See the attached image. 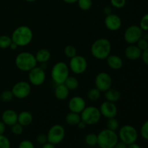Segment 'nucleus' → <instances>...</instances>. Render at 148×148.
Returning a JSON list of instances; mask_svg holds the SVG:
<instances>
[{"label":"nucleus","mask_w":148,"mask_h":148,"mask_svg":"<svg viewBox=\"0 0 148 148\" xmlns=\"http://www.w3.org/2000/svg\"><path fill=\"white\" fill-rule=\"evenodd\" d=\"M90 51L94 58L99 60L106 59L111 54V42L105 38L97 39L93 42L90 48Z\"/></svg>","instance_id":"f257e3e1"},{"label":"nucleus","mask_w":148,"mask_h":148,"mask_svg":"<svg viewBox=\"0 0 148 148\" xmlns=\"http://www.w3.org/2000/svg\"><path fill=\"white\" fill-rule=\"evenodd\" d=\"M12 40L17 46H26L31 43L33 38V33L30 27L21 25L17 27L12 34Z\"/></svg>","instance_id":"f03ea898"},{"label":"nucleus","mask_w":148,"mask_h":148,"mask_svg":"<svg viewBox=\"0 0 148 148\" xmlns=\"http://www.w3.org/2000/svg\"><path fill=\"white\" fill-rule=\"evenodd\" d=\"M36 56L30 52H20L15 58V65L23 72H29L37 66Z\"/></svg>","instance_id":"7ed1b4c3"},{"label":"nucleus","mask_w":148,"mask_h":148,"mask_svg":"<svg viewBox=\"0 0 148 148\" xmlns=\"http://www.w3.org/2000/svg\"><path fill=\"white\" fill-rule=\"evenodd\" d=\"M97 145L100 148H114L119 140L116 132L107 128L101 130L97 134Z\"/></svg>","instance_id":"20e7f679"},{"label":"nucleus","mask_w":148,"mask_h":148,"mask_svg":"<svg viewBox=\"0 0 148 148\" xmlns=\"http://www.w3.org/2000/svg\"><path fill=\"white\" fill-rule=\"evenodd\" d=\"M51 75L52 79L56 85L63 84L69 76V66L65 62H57L52 67Z\"/></svg>","instance_id":"39448f33"},{"label":"nucleus","mask_w":148,"mask_h":148,"mask_svg":"<svg viewBox=\"0 0 148 148\" xmlns=\"http://www.w3.org/2000/svg\"><path fill=\"white\" fill-rule=\"evenodd\" d=\"M81 120L83 121L87 125H94L99 122L101 117V114L99 108L91 106H86L80 113Z\"/></svg>","instance_id":"423d86ee"},{"label":"nucleus","mask_w":148,"mask_h":148,"mask_svg":"<svg viewBox=\"0 0 148 148\" xmlns=\"http://www.w3.org/2000/svg\"><path fill=\"white\" fill-rule=\"evenodd\" d=\"M120 141L128 145L136 143L138 138V132L137 130L132 125H124L119 129L118 133Z\"/></svg>","instance_id":"0eeeda50"},{"label":"nucleus","mask_w":148,"mask_h":148,"mask_svg":"<svg viewBox=\"0 0 148 148\" xmlns=\"http://www.w3.org/2000/svg\"><path fill=\"white\" fill-rule=\"evenodd\" d=\"M48 142L53 145H59L65 137V130L60 124H54L47 132Z\"/></svg>","instance_id":"6e6552de"},{"label":"nucleus","mask_w":148,"mask_h":148,"mask_svg":"<svg viewBox=\"0 0 148 148\" xmlns=\"http://www.w3.org/2000/svg\"><path fill=\"white\" fill-rule=\"evenodd\" d=\"M87 67H88V62L84 56L76 55L70 59L69 68L74 74L81 75L86 71Z\"/></svg>","instance_id":"1a4fd4ad"},{"label":"nucleus","mask_w":148,"mask_h":148,"mask_svg":"<svg viewBox=\"0 0 148 148\" xmlns=\"http://www.w3.org/2000/svg\"><path fill=\"white\" fill-rule=\"evenodd\" d=\"M14 97L18 99H25L27 98L31 92V85L25 81H20L13 85L12 88Z\"/></svg>","instance_id":"9d476101"},{"label":"nucleus","mask_w":148,"mask_h":148,"mask_svg":"<svg viewBox=\"0 0 148 148\" xmlns=\"http://www.w3.org/2000/svg\"><path fill=\"white\" fill-rule=\"evenodd\" d=\"M143 33V30L140 28V26L133 25L126 29L124 34V38L129 44H134L141 38Z\"/></svg>","instance_id":"9b49d317"},{"label":"nucleus","mask_w":148,"mask_h":148,"mask_svg":"<svg viewBox=\"0 0 148 148\" xmlns=\"http://www.w3.org/2000/svg\"><path fill=\"white\" fill-rule=\"evenodd\" d=\"M95 85L101 92H105L112 86V78L106 72H100L95 76Z\"/></svg>","instance_id":"f8f14e48"},{"label":"nucleus","mask_w":148,"mask_h":148,"mask_svg":"<svg viewBox=\"0 0 148 148\" xmlns=\"http://www.w3.org/2000/svg\"><path fill=\"white\" fill-rule=\"evenodd\" d=\"M28 79L30 83L34 86H40L43 85L46 80L45 70L36 66V67L29 71Z\"/></svg>","instance_id":"ddd939ff"},{"label":"nucleus","mask_w":148,"mask_h":148,"mask_svg":"<svg viewBox=\"0 0 148 148\" xmlns=\"http://www.w3.org/2000/svg\"><path fill=\"white\" fill-rule=\"evenodd\" d=\"M100 112L101 116L106 119L114 118L118 114V108L116 106L115 103L110 102V101H104L100 106Z\"/></svg>","instance_id":"4468645a"},{"label":"nucleus","mask_w":148,"mask_h":148,"mask_svg":"<svg viewBox=\"0 0 148 148\" xmlns=\"http://www.w3.org/2000/svg\"><path fill=\"white\" fill-rule=\"evenodd\" d=\"M104 23L106 28L111 31H116L119 30L122 25L121 19L120 18L119 16L112 13L106 15Z\"/></svg>","instance_id":"2eb2a0df"},{"label":"nucleus","mask_w":148,"mask_h":148,"mask_svg":"<svg viewBox=\"0 0 148 148\" xmlns=\"http://www.w3.org/2000/svg\"><path fill=\"white\" fill-rule=\"evenodd\" d=\"M85 107H86V103L85 99L80 96L72 97L68 103V108L69 111L79 114Z\"/></svg>","instance_id":"dca6fc26"},{"label":"nucleus","mask_w":148,"mask_h":148,"mask_svg":"<svg viewBox=\"0 0 148 148\" xmlns=\"http://www.w3.org/2000/svg\"><path fill=\"white\" fill-rule=\"evenodd\" d=\"M18 114L12 109H7L2 113L1 121L6 124V126H12L17 122Z\"/></svg>","instance_id":"f3484780"},{"label":"nucleus","mask_w":148,"mask_h":148,"mask_svg":"<svg viewBox=\"0 0 148 148\" xmlns=\"http://www.w3.org/2000/svg\"><path fill=\"white\" fill-rule=\"evenodd\" d=\"M142 51L138 46L134 44H130L127 46L124 51V55L126 57L130 60H136L141 57Z\"/></svg>","instance_id":"a211bd4d"},{"label":"nucleus","mask_w":148,"mask_h":148,"mask_svg":"<svg viewBox=\"0 0 148 148\" xmlns=\"http://www.w3.org/2000/svg\"><path fill=\"white\" fill-rule=\"evenodd\" d=\"M107 64L111 69L119 70L123 66V60L117 55H111L107 57Z\"/></svg>","instance_id":"6ab92c4d"},{"label":"nucleus","mask_w":148,"mask_h":148,"mask_svg":"<svg viewBox=\"0 0 148 148\" xmlns=\"http://www.w3.org/2000/svg\"><path fill=\"white\" fill-rule=\"evenodd\" d=\"M33 121V116L29 111H24L20 112L17 116V122L21 124L23 127L30 125Z\"/></svg>","instance_id":"aec40b11"},{"label":"nucleus","mask_w":148,"mask_h":148,"mask_svg":"<svg viewBox=\"0 0 148 148\" xmlns=\"http://www.w3.org/2000/svg\"><path fill=\"white\" fill-rule=\"evenodd\" d=\"M69 90L66 87L64 84H59L57 85L54 90V95L58 100L64 101L69 97Z\"/></svg>","instance_id":"412c9836"},{"label":"nucleus","mask_w":148,"mask_h":148,"mask_svg":"<svg viewBox=\"0 0 148 148\" xmlns=\"http://www.w3.org/2000/svg\"><path fill=\"white\" fill-rule=\"evenodd\" d=\"M35 56L38 63H47L50 60L51 54L49 49H40L36 52Z\"/></svg>","instance_id":"4be33fe9"},{"label":"nucleus","mask_w":148,"mask_h":148,"mask_svg":"<svg viewBox=\"0 0 148 148\" xmlns=\"http://www.w3.org/2000/svg\"><path fill=\"white\" fill-rule=\"evenodd\" d=\"M105 98L106 101L112 103H116L119 101L121 98V93L116 89L110 88L105 92Z\"/></svg>","instance_id":"5701e85b"},{"label":"nucleus","mask_w":148,"mask_h":148,"mask_svg":"<svg viewBox=\"0 0 148 148\" xmlns=\"http://www.w3.org/2000/svg\"><path fill=\"white\" fill-rule=\"evenodd\" d=\"M65 121L66 124L70 126H77L78 123L81 121L80 114L75 112H70L66 114L65 117Z\"/></svg>","instance_id":"b1692460"},{"label":"nucleus","mask_w":148,"mask_h":148,"mask_svg":"<svg viewBox=\"0 0 148 148\" xmlns=\"http://www.w3.org/2000/svg\"><path fill=\"white\" fill-rule=\"evenodd\" d=\"M64 84L66 85V87L69 90H75L79 86V81L75 77L69 76L66 78Z\"/></svg>","instance_id":"393cba45"},{"label":"nucleus","mask_w":148,"mask_h":148,"mask_svg":"<svg viewBox=\"0 0 148 148\" xmlns=\"http://www.w3.org/2000/svg\"><path fill=\"white\" fill-rule=\"evenodd\" d=\"M101 91L96 88H91L88 90V94H87V96L88 98L90 101H95L97 100H98L101 97Z\"/></svg>","instance_id":"a878e982"},{"label":"nucleus","mask_w":148,"mask_h":148,"mask_svg":"<svg viewBox=\"0 0 148 148\" xmlns=\"http://www.w3.org/2000/svg\"><path fill=\"white\" fill-rule=\"evenodd\" d=\"M106 128L114 132H116L119 129V123L116 117L108 119V121H106Z\"/></svg>","instance_id":"bb28decb"},{"label":"nucleus","mask_w":148,"mask_h":148,"mask_svg":"<svg viewBox=\"0 0 148 148\" xmlns=\"http://www.w3.org/2000/svg\"><path fill=\"white\" fill-rule=\"evenodd\" d=\"M85 141L88 146H90V147L95 146L97 145V142H98L97 134L95 133H89L85 136Z\"/></svg>","instance_id":"cd10ccee"},{"label":"nucleus","mask_w":148,"mask_h":148,"mask_svg":"<svg viewBox=\"0 0 148 148\" xmlns=\"http://www.w3.org/2000/svg\"><path fill=\"white\" fill-rule=\"evenodd\" d=\"M12 42V38L7 35L0 36V49H7L10 47V44Z\"/></svg>","instance_id":"c85d7f7f"},{"label":"nucleus","mask_w":148,"mask_h":148,"mask_svg":"<svg viewBox=\"0 0 148 148\" xmlns=\"http://www.w3.org/2000/svg\"><path fill=\"white\" fill-rule=\"evenodd\" d=\"M78 7L83 11H88L92 5V0H78Z\"/></svg>","instance_id":"c756f323"},{"label":"nucleus","mask_w":148,"mask_h":148,"mask_svg":"<svg viewBox=\"0 0 148 148\" xmlns=\"http://www.w3.org/2000/svg\"><path fill=\"white\" fill-rule=\"evenodd\" d=\"M64 52L65 56L67 58H69V59L74 57L77 55L76 48L72 46V45H67V46H65Z\"/></svg>","instance_id":"7c9ffc66"},{"label":"nucleus","mask_w":148,"mask_h":148,"mask_svg":"<svg viewBox=\"0 0 148 148\" xmlns=\"http://www.w3.org/2000/svg\"><path fill=\"white\" fill-rule=\"evenodd\" d=\"M13 98H14V95H13L12 90H4L0 95V99L3 101V102L8 103L10 101H11L13 99Z\"/></svg>","instance_id":"2f4dec72"},{"label":"nucleus","mask_w":148,"mask_h":148,"mask_svg":"<svg viewBox=\"0 0 148 148\" xmlns=\"http://www.w3.org/2000/svg\"><path fill=\"white\" fill-rule=\"evenodd\" d=\"M11 131L14 135H20L23 132V127L18 122H17L13 124L12 126H11Z\"/></svg>","instance_id":"473e14b6"},{"label":"nucleus","mask_w":148,"mask_h":148,"mask_svg":"<svg viewBox=\"0 0 148 148\" xmlns=\"http://www.w3.org/2000/svg\"><path fill=\"white\" fill-rule=\"evenodd\" d=\"M11 143L10 140L4 134H0V148H10Z\"/></svg>","instance_id":"72a5a7b5"},{"label":"nucleus","mask_w":148,"mask_h":148,"mask_svg":"<svg viewBox=\"0 0 148 148\" xmlns=\"http://www.w3.org/2000/svg\"><path fill=\"white\" fill-rule=\"evenodd\" d=\"M140 134L143 139L148 140V120L142 125L140 129Z\"/></svg>","instance_id":"f704fd0d"},{"label":"nucleus","mask_w":148,"mask_h":148,"mask_svg":"<svg viewBox=\"0 0 148 148\" xmlns=\"http://www.w3.org/2000/svg\"><path fill=\"white\" fill-rule=\"evenodd\" d=\"M139 26L144 31H148V13L142 17Z\"/></svg>","instance_id":"c9c22d12"},{"label":"nucleus","mask_w":148,"mask_h":148,"mask_svg":"<svg viewBox=\"0 0 148 148\" xmlns=\"http://www.w3.org/2000/svg\"><path fill=\"white\" fill-rule=\"evenodd\" d=\"M126 0H111V5L117 9L123 8L126 5Z\"/></svg>","instance_id":"e433bc0d"},{"label":"nucleus","mask_w":148,"mask_h":148,"mask_svg":"<svg viewBox=\"0 0 148 148\" xmlns=\"http://www.w3.org/2000/svg\"><path fill=\"white\" fill-rule=\"evenodd\" d=\"M137 46H138V48L142 51L146 50L148 48V40L143 38H141L137 41Z\"/></svg>","instance_id":"4c0bfd02"},{"label":"nucleus","mask_w":148,"mask_h":148,"mask_svg":"<svg viewBox=\"0 0 148 148\" xmlns=\"http://www.w3.org/2000/svg\"><path fill=\"white\" fill-rule=\"evenodd\" d=\"M18 148H35V146L30 140H24L20 142Z\"/></svg>","instance_id":"58836bf2"},{"label":"nucleus","mask_w":148,"mask_h":148,"mask_svg":"<svg viewBox=\"0 0 148 148\" xmlns=\"http://www.w3.org/2000/svg\"><path fill=\"white\" fill-rule=\"evenodd\" d=\"M36 142H37L38 144L39 145H43L46 144V143H48V139H47V135L44 134H40L36 137Z\"/></svg>","instance_id":"ea45409f"},{"label":"nucleus","mask_w":148,"mask_h":148,"mask_svg":"<svg viewBox=\"0 0 148 148\" xmlns=\"http://www.w3.org/2000/svg\"><path fill=\"white\" fill-rule=\"evenodd\" d=\"M141 57L143 59V61L144 62V63L145 64L148 65V48L146 50L143 51V53H142Z\"/></svg>","instance_id":"a19ab883"},{"label":"nucleus","mask_w":148,"mask_h":148,"mask_svg":"<svg viewBox=\"0 0 148 148\" xmlns=\"http://www.w3.org/2000/svg\"><path fill=\"white\" fill-rule=\"evenodd\" d=\"M6 130V124L2 121H0V134H4Z\"/></svg>","instance_id":"79ce46f5"},{"label":"nucleus","mask_w":148,"mask_h":148,"mask_svg":"<svg viewBox=\"0 0 148 148\" xmlns=\"http://www.w3.org/2000/svg\"><path fill=\"white\" fill-rule=\"evenodd\" d=\"M114 148H127V145L121 141H119Z\"/></svg>","instance_id":"37998d69"},{"label":"nucleus","mask_w":148,"mask_h":148,"mask_svg":"<svg viewBox=\"0 0 148 148\" xmlns=\"http://www.w3.org/2000/svg\"><path fill=\"white\" fill-rule=\"evenodd\" d=\"M77 127L79 129V130H84V129L86 127L87 124H85V123L83 121H82V120H81V121H79V123H78L77 125Z\"/></svg>","instance_id":"c03bdc74"},{"label":"nucleus","mask_w":148,"mask_h":148,"mask_svg":"<svg viewBox=\"0 0 148 148\" xmlns=\"http://www.w3.org/2000/svg\"><path fill=\"white\" fill-rule=\"evenodd\" d=\"M42 148H56V147H55V145L51 144V143L48 142V143H46V144L43 145Z\"/></svg>","instance_id":"a18cd8bd"},{"label":"nucleus","mask_w":148,"mask_h":148,"mask_svg":"<svg viewBox=\"0 0 148 148\" xmlns=\"http://www.w3.org/2000/svg\"><path fill=\"white\" fill-rule=\"evenodd\" d=\"M127 148H141V147L136 143H134L130 145H127Z\"/></svg>","instance_id":"49530a36"},{"label":"nucleus","mask_w":148,"mask_h":148,"mask_svg":"<svg viewBox=\"0 0 148 148\" xmlns=\"http://www.w3.org/2000/svg\"><path fill=\"white\" fill-rule=\"evenodd\" d=\"M17 47H18V46H17V45L15 43H14V42H12V43L11 44H10V49H11V50H16V49H17Z\"/></svg>","instance_id":"de8ad7c7"},{"label":"nucleus","mask_w":148,"mask_h":148,"mask_svg":"<svg viewBox=\"0 0 148 148\" xmlns=\"http://www.w3.org/2000/svg\"><path fill=\"white\" fill-rule=\"evenodd\" d=\"M38 66L39 67L41 68L42 69H43V70H46V69L48 68L47 63H40V66Z\"/></svg>","instance_id":"09e8293b"},{"label":"nucleus","mask_w":148,"mask_h":148,"mask_svg":"<svg viewBox=\"0 0 148 148\" xmlns=\"http://www.w3.org/2000/svg\"><path fill=\"white\" fill-rule=\"evenodd\" d=\"M104 12H105V14H106V15H108V14H111V10L110 7H105V9H104Z\"/></svg>","instance_id":"8fccbe9b"},{"label":"nucleus","mask_w":148,"mask_h":148,"mask_svg":"<svg viewBox=\"0 0 148 148\" xmlns=\"http://www.w3.org/2000/svg\"><path fill=\"white\" fill-rule=\"evenodd\" d=\"M63 1L67 4H73V3L77 2L78 0H63Z\"/></svg>","instance_id":"3c124183"},{"label":"nucleus","mask_w":148,"mask_h":148,"mask_svg":"<svg viewBox=\"0 0 148 148\" xmlns=\"http://www.w3.org/2000/svg\"><path fill=\"white\" fill-rule=\"evenodd\" d=\"M142 38L145 39V40H148V33H143V36H142Z\"/></svg>","instance_id":"603ef678"},{"label":"nucleus","mask_w":148,"mask_h":148,"mask_svg":"<svg viewBox=\"0 0 148 148\" xmlns=\"http://www.w3.org/2000/svg\"><path fill=\"white\" fill-rule=\"evenodd\" d=\"M25 1H27V2H33V1H36V0H25Z\"/></svg>","instance_id":"864d4df0"}]
</instances>
